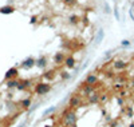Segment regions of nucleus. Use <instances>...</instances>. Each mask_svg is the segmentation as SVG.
<instances>
[{
  "instance_id": "28",
  "label": "nucleus",
  "mask_w": 134,
  "mask_h": 127,
  "mask_svg": "<svg viewBox=\"0 0 134 127\" xmlns=\"http://www.w3.org/2000/svg\"><path fill=\"white\" fill-rule=\"evenodd\" d=\"M30 21H31V24H35V23L38 21V16H32Z\"/></svg>"
},
{
  "instance_id": "16",
  "label": "nucleus",
  "mask_w": 134,
  "mask_h": 127,
  "mask_svg": "<svg viewBox=\"0 0 134 127\" xmlns=\"http://www.w3.org/2000/svg\"><path fill=\"white\" fill-rule=\"evenodd\" d=\"M31 98H26L23 100H20V107L23 110H30V106H31Z\"/></svg>"
},
{
  "instance_id": "5",
  "label": "nucleus",
  "mask_w": 134,
  "mask_h": 127,
  "mask_svg": "<svg viewBox=\"0 0 134 127\" xmlns=\"http://www.w3.org/2000/svg\"><path fill=\"white\" fill-rule=\"evenodd\" d=\"M98 83H99L98 75L94 74V72H90V74L86 76V79H85V84H88V86H95Z\"/></svg>"
},
{
  "instance_id": "29",
  "label": "nucleus",
  "mask_w": 134,
  "mask_h": 127,
  "mask_svg": "<svg viewBox=\"0 0 134 127\" xmlns=\"http://www.w3.org/2000/svg\"><path fill=\"white\" fill-rule=\"evenodd\" d=\"M130 87H131V88L134 90V78H133V79L130 80Z\"/></svg>"
},
{
  "instance_id": "7",
  "label": "nucleus",
  "mask_w": 134,
  "mask_h": 127,
  "mask_svg": "<svg viewBox=\"0 0 134 127\" xmlns=\"http://www.w3.org/2000/svg\"><path fill=\"white\" fill-rule=\"evenodd\" d=\"M18 75H19V70L16 67H11L9 70L5 72V76H4V79L5 80H9V79H16L18 78Z\"/></svg>"
},
{
  "instance_id": "11",
  "label": "nucleus",
  "mask_w": 134,
  "mask_h": 127,
  "mask_svg": "<svg viewBox=\"0 0 134 127\" xmlns=\"http://www.w3.org/2000/svg\"><path fill=\"white\" fill-rule=\"evenodd\" d=\"M34 66H36V60L34 57H27L21 62V67L23 68H32Z\"/></svg>"
},
{
  "instance_id": "17",
  "label": "nucleus",
  "mask_w": 134,
  "mask_h": 127,
  "mask_svg": "<svg viewBox=\"0 0 134 127\" xmlns=\"http://www.w3.org/2000/svg\"><path fill=\"white\" fill-rule=\"evenodd\" d=\"M79 21H81V19L78 18L76 15H71V16L69 18V23H70V24H72V26H76Z\"/></svg>"
},
{
  "instance_id": "6",
  "label": "nucleus",
  "mask_w": 134,
  "mask_h": 127,
  "mask_svg": "<svg viewBox=\"0 0 134 127\" xmlns=\"http://www.w3.org/2000/svg\"><path fill=\"white\" fill-rule=\"evenodd\" d=\"M99 98H100L99 91L95 90L93 94H90L87 96V103H88V105H98V103H99Z\"/></svg>"
},
{
  "instance_id": "25",
  "label": "nucleus",
  "mask_w": 134,
  "mask_h": 127,
  "mask_svg": "<svg viewBox=\"0 0 134 127\" xmlns=\"http://www.w3.org/2000/svg\"><path fill=\"white\" fill-rule=\"evenodd\" d=\"M103 8H105V12H106V14H110V12H111L110 5H109L107 3H103Z\"/></svg>"
},
{
  "instance_id": "34",
  "label": "nucleus",
  "mask_w": 134,
  "mask_h": 127,
  "mask_svg": "<svg viewBox=\"0 0 134 127\" xmlns=\"http://www.w3.org/2000/svg\"><path fill=\"white\" fill-rule=\"evenodd\" d=\"M133 63H134V57H133Z\"/></svg>"
},
{
  "instance_id": "15",
  "label": "nucleus",
  "mask_w": 134,
  "mask_h": 127,
  "mask_svg": "<svg viewBox=\"0 0 134 127\" xmlns=\"http://www.w3.org/2000/svg\"><path fill=\"white\" fill-rule=\"evenodd\" d=\"M36 66L39 68H46L47 67V57L46 56H40L39 59L36 60Z\"/></svg>"
},
{
  "instance_id": "30",
  "label": "nucleus",
  "mask_w": 134,
  "mask_h": 127,
  "mask_svg": "<svg viewBox=\"0 0 134 127\" xmlns=\"http://www.w3.org/2000/svg\"><path fill=\"white\" fill-rule=\"evenodd\" d=\"M129 127H134V123H131V124H130V126H129Z\"/></svg>"
},
{
  "instance_id": "9",
  "label": "nucleus",
  "mask_w": 134,
  "mask_h": 127,
  "mask_svg": "<svg viewBox=\"0 0 134 127\" xmlns=\"http://www.w3.org/2000/svg\"><path fill=\"white\" fill-rule=\"evenodd\" d=\"M64 59H66V56L63 52H57L54 55V63L55 66H62L64 63Z\"/></svg>"
},
{
  "instance_id": "4",
  "label": "nucleus",
  "mask_w": 134,
  "mask_h": 127,
  "mask_svg": "<svg viewBox=\"0 0 134 127\" xmlns=\"http://www.w3.org/2000/svg\"><path fill=\"white\" fill-rule=\"evenodd\" d=\"M111 64H113V68L117 70V71H124V70H126V68L129 67V64L125 60H122V59H115V60H113Z\"/></svg>"
},
{
  "instance_id": "19",
  "label": "nucleus",
  "mask_w": 134,
  "mask_h": 127,
  "mask_svg": "<svg viewBox=\"0 0 134 127\" xmlns=\"http://www.w3.org/2000/svg\"><path fill=\"white\" fill-rule=\"evenodd\" d=\"M55 111V106H51V107H48V108H46L44 110V112H43V117H47V115H50V114H52Z\"/></svg>"
},
{
  "instance_id": "22",
  "label": "nucleus",
  "mask_w": 134,
  "mask_h": 127,
  "mask_svg": "<svg viewBox=\"0 0 134 127\" xmlns=\"http://www.w3.org/2000/svg\"><path fill=\"white\" fill-rule=\"evenodd\" d=\"M117 103H118V106H121V107L125 106V100H124L122 96H117Z\"/></svg>"
},
{
  "instance_id": "13",
  "label": "nucleus",
  "mask_w": 134,
  "mask_h": 127,
  "mask_svg": "<svg viewBox=\"0 0 134 127\" xmlns=\"http://www.w3.org/2000/svg\"><path fill=\"white\" fill-rule=\"evenodd\" d=\"M103 38H105V32H103L102 28H99V30L95 32V35H94V42H95V44H99L100 42L103 40Z\"/></svg>"
},
{
  "instance_id": "32",
  "label": "nucleus",
  "mask_w": 134,
  "mask_h": 127,
  "mask_svg": "<svg viewBox=\"0 0 134 127\" xmlns=\"http://www.w3.org/2000/svg\"><path fill=\"white\" fill-rule=\"evenodd\" d=\"M19 127H26V126H24V124H21V126H19Z\"/></svg>"
},
{
  "instance_id": "14",
  "label": "nucleus",
  "mask_w": 134,
  "mask_h": 127,
  "mask_svg": "<svg viewBox=\"0 0 134 127\" xmlns=\"http://www.w3.org/2000/svg\"><path fill=\"white\" fill-rule=\"evenodd\" d=\"M18 84H19V80H18V79H9V80H5V87H7L8 90H11V88H16Z\"/></svg>"
},
{
  "instance_id": "3",
  "label": "nucleus",
  "mask_w": 134,
  "mask_h": 127,
  "mask_svg": "<svg viewBox=\"0 0 134 127\" xmlns=\"http://www.w3.org/2000/svg\"><path fill=\"white\" fill-rule=\"evenodd\" d=\"M50 91H51V84L47 83V82H39L35 86V92H36L38 95H40V96L48 94Z\"/></svg>"
},
{
  "instance_id": "20",
  "label": "nucleus",
  "mask_w": 134,
  "mask_h": 127,
  "mask_svg": "<svg viewBox=\"0 0 134 127\" xmlns=\"http://www.w3.org/2000/svg\"><path fill=\"white\" fill-rule=\"evenodd\" d=\"M70 76H71V75H70L69 72H66V71H62V72H60V78H62L63 80H67V79H70Z\"/></svg>"
},
{
  "instance_id": "33",
  "label": "nucleus",
  "mask_w": 134,
  "mask_h": 127,
  "mask_svg": "<svg viewBox=\"0 0 134 127\" xmlns=\"http://www.w3.org/2000/svg\"><path fill=\"white\" fill-rule=\"evenodd\" d=\"M71 127H78V126H76V124H74V126H71Z\"/></svg>"
},
{
  "instance_id": "24",
  "label": "nucleus",
  "mask_w": 134,
  "mask_h": 127,
  "mask_svg": "<svg viewBox=\"0 0 134 127\" xmlns=\"http://www.w3.org/2000/svg\"><path fill=\"white\" fill-rule=\"evenodd\" d=\"M124 83H117V84H114V90H117V91H122L124 90Z\"/></svg>"
},
{
  "instance_id": "31",
  "label": "nucleus",
  "mask_w": 134,
  "mask_h": 127,
  "mask_svg": "<svg viewBox=\"0 0 134 127\" xmlns=\"http://www.w3.org/2000/svg\"><path fill=\"white\" fill-rule=\"evenodd\" d=\"M44 127H52V126H50V124H47V126H44Z\"/></svg>"
},
{
  "instance_id": "26",
  "label": "nucleus",
  "mask_w": 134,
  "mask_h": 127,
  "mask_svg": "<svg viewBox=\"0 0 134 127\" xmlns=\"http://www.w3.org/2000/svg\"><path fill=\"white\" fill-rule=\"evenodd\" d=\"M121 44L124 45V47H129V45H130V42L125 39V40H122V42H121Z\"/></svg>"
},
{
  "instance_id": "12",
  "label": "nucleus",
  "mask_w": 134,
  "mask_h": 127,
  "mask_svg": "<svg viewBox=\"0 0 134 127\" xmlns=\"http://www.w3.org/2000/svg\"><path fill=\"white\" fill-rule=\"evenodd\" d=\"M12 12H15V8L11 5V4L0 7V14H3V15H9V14H12Z\"/></svg>"
},
{
  "instance_id": "8",
  "label": "nucleus",
  "mask_w": 134,
  "mask_h": 127,
  "mask_svg": "<svg viewBox=\"0 0 134 127\" xmlns=\"http://www.w3.org/2000/svg\"><path fill=\"white\" fill-rule=\"evenodd\" d=\"M95 90H97L95 86H88V84H83V86L81 87V91H82L83 96H88L90 94H93Z\"/></svg>"
},
{
  "instance_id": "1",
  "label": "nucleus",
  "mask_w": 134,
  "mask_h": 127,
  "mask_svg": "<svg viewBox=\"0 0 134 127\" xmlns=\"http://www.w3.org/2000/svg\"><path fill=\"white\" fill-rule=\"evenodd\" d=\"M62 118H63V123L66 127H71L74 124H76V120H78V115L75 112V110H71V108H66L62 114Z\"/></svg>"
},
{
  "instance_id": "23",
  "label": "nucleus",
  "mask_w": 134,
  "mask_h": 127,
  "mask_svg": "<svg viewBox=\"0 0 134 127\" xmlns=\"http://www.w3.org/2000/svg\"><path fill=\"white\" fill-rule=\"evenodd\" d=\"M54 75H55V71L52 70V71H48V72L44 74V78H47V79H52V78H54Z\"/></svg>"
},
{
  "instance_id": "2",
  "label": "nucleus",
  "mask_w": 134,
  "mask_h": 127,
  "mask_svg": "<svg viewBox=\"0 0 134 127\" xmlns=\"http://www.w3.org/2000/svg\"><path fill=\"white\" fill-rule=\"evenodd\" d=\"M82 107V96L79 94H74L69 99V108L71 110H78Z\"/></svg>"
},
{
  "instance_id": "10",
  "label": "nucleus",
  "mask_w": 134,
  "mask_h": 127,
  "mask_svg": "<svg viewBox=\"0 0 134 127\" xmlns=\"http://www.w3.org/2000/svg\"><path fill=\"white\" fill-rule=\"evenodd\" d=\"M67 68H74L75 67V64H76V59L72 56V55H70V56H66V59H64V63H63Z\"/></svg>"
},
{
  "instance_id": "27",
  "label": "nucleus",
  "mask_w": 134,
  "mask_h": 127,
  "mask_svg": "<svg viewBox=\"0 0 134 127\" xmlns=\"http://www.w3.org/2000/svg\"><path fill=\"white\" fill-rule=\"evenodd\" d=\"M114 15H115V19L119 20V12H118V8H117V7L114 8Z\"/></svg>"
},
{
  "instance_id": "21",
  "label": "nucleus",
  "mask_w": 134,
  "mask_h": 127,
  "mask_svg": "<svg viewBox=\"0 0 134 127\" xmlns=\"http://www.w3.org/2000/svg\"><path fill=\"white\" fill-rule=\"evenodd\" d=\"M63 2H64L66 5H69V7H72V5L76 4V0H63Z\"/></svg>"
},
{
  "instance_id": "18",
  "label": "nucleus",
  "mask_w": 134,
  "mask_h": 127,
  "mask_svg": "<svg viewBox=\"0 0 134 127\" xmlns=\"http://www.w3.org/2000/svg\"><path fill=\"white\" fill-rule=\"evenodd\" d=\"M109 100V94H100V98H99V103H102V105H105V103Z\"/></svg>"
}]
</instances>
